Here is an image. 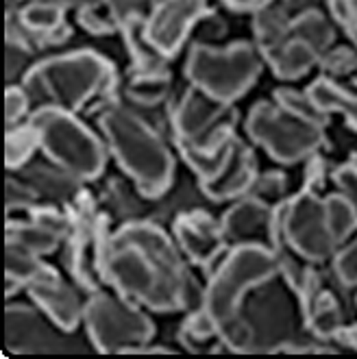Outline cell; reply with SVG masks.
<instances>
[{
  "mask_svg": "<svg viewBox=\"0 0 357 359\" xmlns=\"http://www.w3.org/2000/svg\"><path fill=\"white\" fill-rule=\"evenodd\" d=\"M98 274L120 297L153 311L203 307L205 290H198L181 248L151 222L118 229L98 259Z\"/></svg>",
  "mask_w": 357,
  "mask_h": 359,
  "instance_id": "cell-1",
  "label": "cell"
},
{
  "mask_svg": "<svg viewBox=\"0 0 357 359\" xmlns=\"http://www.w3.org/2000/svg\"><path fill=\"white\" fill-rule=\"evenodd\" d=\"M98 124L107 149L137 192L146 198L161 196L173 183L175 159L155 126L129 102L107 104L98 116Z\"/></svg>",
  "mask_w": 357,
  "mask_h": 359,
  "instance_id": "cell-2",
  "label": "cell"
},
{
  "mask_svg": "<svg viewBox=\"0 0 357 359\" xmlns=\"http://www.w3.org/2000/svg\"><path fill=\"white\" fill-rule=\"evenodd\" d=\"M112 63L94 50L55 55L29 68L22 79L33 109L57 107L76 114L86 104L114 88Z\"/></svg>",
  "mask_w": 357,
  "mask_h": 359,
  "instance_id": "cell-3",
  "label": "cell"
},
{
  "mask_svg": "<svg viewBox=\"0 0 357 359\" xmlns=\"http://www.w3.org/2000/svg\"><path fill=\"white\" fill-rule=\"evenodd\" d=\"M275 277H279L275 250L262 244H238L216 266L203 292V309L222 327L240 313L250 292Z\"/></svg>",
  "mask_w": 357,
  "mask_h": 359,
  "instance_id": "cell-4",
  "label": "cell"
},
{
  "mask_svg": "<svg viewBox=\"0 0 357 359\" xmlns=\"http://www.w3.org/2000/svg\"><path fill=\"white\" fill-rule=\"evenodd\" d=\"M29 122L37 129L39 149L46 159L79 181L96 179L107 159L105 142L83 124L76 114L57 107L33 109Z\"/></svg>",
  "mask_w": 357,
  "mask_h": 359,
  "instance_id": "cell-5",
  "label": "cell"
},
{
  "mask_svg": "<svg viewBox=\"0 0 357 359\" xmlns=\"http://www.w3.org/2000/svg\"><path fill=\"white\" fill-rule=\"evenodd\" d=\"M264 61L262 50L246 41L227 48L196 44L187 55L185 76L192 88L234 104V100L242 98L255 86Z\"/></svg>",
  "mask_w": 357,
  "mask_h": 359,
  "instance_id": "cell-6",
  "label": "cell"
},
{
  "mask_svg": "<svg viewBox=\"0 0 357 359\" xmlns=\"http://www.w3.org/2000/svg\"><path fill=\"white\" fill-rule=\"evenodd\" d=\"M83 325L100 353H140L155 335V325L142 305L118 292H96L83 309Z\"/></svg>",
  "mask_w": 357,
  "mask_h": 359,
  "instance_id": "cell-7",
  "label": "cell"
},
{
  "mask_svg": "<svg viewBox=\"0 0 357 359\" xmlns=\"http://www.w3.org/2000/svg\"><path fill=\"white\" fill-rule=\"evenodd\" d=\"M246 133L279 163L311 159L325 144L321 124L292 116L277 102H260L248 114Z\"/></svg>",
  "mask_w": 357,
  "mask_h": 359,
  "instance_id": "cell-8",
  "label": "cell"
},
{
  "mask_svg": "<svg viewBox=\"0 0 357 359\" xmlns=\"http://www.w3.org/2000/svg\"><path fill=\"white\" fill-rule=\"evenodd\" d=\"M236 120L238 114L229 102L190 86L175 109L173 131L179 149L214 151L236 135Z\"/></svg>",
  "mask_w": 357,
  "mask_h": 359,
  "instance_id": "cell-9",
  "label": "cell"
},
{
  "mask_svg": "<svg viewBox=\"0 0 357 359\" xmlns=\"http://www.w3.org/2000/svg\"><path fill=\"white\" fill-rule=\"evenodd\" d=\"M277 211L281 224V244H288L297 255L321 264L338 252L340 246L329 229L325 201L316 192L305 189L292 201L279 205Z\"/></svg>",
  "mask_w": 357,
  "mask_h": 359,
  "instance_id": "cell-10",
  "label": "cell"
},
{
  "mask_svg": "<svg viewBox=\"0 0 357 359\" xmlns=\"http://www.w3.org/2000/svg\"><path fill=\"white\" fill-rule=\"evenodd\" d=\"M205 15V0H157L142 31L161 57H175Z\"/></svg>",
  "mask_w": 357,
  "mask_h": 359,
  "instance_id": "cell-11",
  "label": "cell"
},
{
  "mask_svg": "<svg viewBox=\"0 0 357 359\" xmlns=\"http://www.w3.org/2000/svg\"><path fill=\"white\" fill-rule=\"evenodd\" d=\"M27 292L41 313L48 316V320L61 331L72 333L83 323L86 303H81L79 294L50 266H46L27 285Z\"/></svg>",
  "mask_w": 357,
  "mask_h": 359,
  "instance_id": "cell-12",
  "label": "cell"
},
{
  "mask_svg": "<svg viewBox=\"0 0 357 359\" xmlns=\"http://www.w3.org/2000/svg\"><path fill=\"white\" fill-rule=\"evenodd\" d=\"M220 224L227 244H262L272 248L275 242V207L255 196H242L227 211Z\"/></svg>",
  "mask_w": 357,
  "mask_h": 359,
  "instance_id": "cell-13",
  "label": "cell"
},
{
  "mask_svg": "<svg viewBox=\"0 0 357 359\" xmlns=\"http://www.w3.org/2000/svg\"><path fill=\"white\" fill-rule=\"evenodd\" d=\"M175 242L181 248L183 257L205 268L214 264L227 248L222 224L203 211H190V214L177 218Z\"/></svg>",
  "mask_w": 357,
  "mask_h": 359,
  "instance_id": "cell-14",
  "label": "cell"
},
{
  "mask_svg": "<svg viewBox=\"0 0 357 359\" xmlns=\"http://www.w3.org/2000/svg\"><path fill=\"white\" fill-rule=\"evenodd\" d=\"M248 311L250 316H240L248 325L250 337H253L250 348L279 346L285 340L283 331H292V307L277 290H266L262 297H257V301L253 299Z\"/></svg>",
  "mask_w": 357,
  "mask_h": 359,
  "instance_id": "cell-15",
  "label": "cell"
},
{
  "mask_svg": "<svg viewBox=\"0 0 357 359\" xmlns=\"http://www.w3.org/2000/svg\"><path fill=\"white\" fill-rule=\"evenodd\" d=\"M255 179H257V175H255L253 151H250L240 137H236L234 149H231L222 170L214 179L201 181V189L214 201L238 198V196H246L250 192Z\"/></svg>",
  "mask_w": 357,
  "mask_h": 359,
  "instance_id": "cell-16",
  "label": "cell"
},
{
  "mask_svg": "<svg viewBox=\"0 0 357 359\" xmlns=\"http://www.w3.org/2000/svg\"><path fill=\"white\" fill-rule=\"evenodd\" d=\"M264 59L270 63L272 72L285 81L301 79L303 74H307L314 66H316V63H321V55L314 50L307 41L294 37V35L283 39L277 48L266 53Z\"/></svg>",
  "mask_w": 357,
  "mask_h": 359,
  "instance_id": "cell-17",
  "label": "cell"
},
{
  "mask_svg": "<svg viewBox=\"0 0 357 359\" xmlns=\"http://www.w3.org/2000/svg\"><path fill=\"white\" fill-rule=\"evenodd\" d=\"M50 335L41 325L39 313L27 307L7 309V346L15 353H35L48 348Z\"/></svg>",
  "mask_w": 357,
  "mask_h": 359,
  "instance_id": "cell-18",
  "label": "cell"
},
{
  "mask_svg": "<svg viewBox=\"0 0 357 359\" xmlns=\"http://www.w3.org/2000/svg\"><path fill=\"white\" fill-rule=\"evenodd\" d=\"M290 25L292 15L285 0H264L262 5L255 7L253 31L262 55L277 48L283 39L290 37Z\"/></svg>",
  "mask_w": 357,
  "mask_h": 359,
  "instance_id": "cell-19",
  "label": "cell"
},
{
  "mask_svg": "<svg viewBox=\"0 0 357 359\" xmlns=\"http://www.w3.org/2000/svg\"><path fill=\"white\" fill-rule=\"evenodd\" d=\"M303 307V316H305V325L307 329L318 335V337H335L342 331V307L338 303V299L333 297L331 292H327L325 287H321L314 297L301 305Z\"/></svg>",
  "mask_w": 357,
  "mask_h": 359,
  "instance_id": "cell-20",
  "label": "cell"
},
{
  "mask_svg": "<svg viewBox=\"0 0 357 359\" xmlns=\"http://www.w3.org/2000/svg\"><path fill=\"white\" fill-rule=\"evenodd\" d=\"M307 94L325 114H340L351 129L357 131V92H351L342 88L340 83L323 76L311 83Z\"/></svg>",
  "mask_w": 357,
  "mask_h": 359,
  "instance_id": "cell-21",
  "label": "cell"
},
{
  "mask_svg": "<svg viewBox=\"0 0 357 359\" xmlns=\"http://www.w3.org/2000/svg\"><path fill=\"white\" fill-rule=\"evenodd\" d=\"M25 181L35 189L37 196H46L50 201H68L79 194V179L70 172L61 170L59 165H31L22 172Z\"/></svg>",
  "mask_w": 357,
  "mask_h": 359,
  "instance_id": "cell-22",
  "label": "cell"
},
{
  "mask_svg": "<svg viewBox=\"0 0 357 359\" xmlns=\"http://www.w3.org/2000/svg\"><path fill=\"white\" fill-rule=\"evenodd\" d=\"M64 15H66V7L50 3V0H29L27 5L20 7L15 18L41 44L50 33H55L59 27L66 25Z\"/></svg>",
  "mask_w": 357,
  "mask_h": 359,
  "instance_id": "cell-23",
  "label": "cell"
},
{
  "mask_svg": "<svg viewBox=\"0 0 357 359\" xmlns=\"http://www.w3.org/2000/svg\"><path fill=\"white\" fill-rule=\"evenodd\" d=\"M290 35L307 41V44L323 57L333 44L335 29L325 13H321L318 9H309V11L292 15Z\"/></svg>",
  "mask_w": 357,
  "mask_h": 359,
  "instance_id": "cell-24",
  "label": "cell"
},
{
  "mask_svg": "<svg viewBox=\"0 0 357 359\" xmlns=\"http://www.w3.org/2000/svg\"><path fill=\"white\" fill-rule=\"evenodd\" d=\"M170 94V74L159 72H133L127 86V102L135 107H157Z\"/></svg>",
  "mask_w": 357,
  "mask_h": 359,
  "instance_id": "cell-25",
  "label": "cell"
},
{
  "mask_svg": "<svg viewBox=\"0 0 357 359\" xmlns=\"http://www.w3.org/2000/svg\"><path fill=\"white\" fill-rule=\"evenodd\" d=\"M18 244L27 246L29 250L37 252V255H44V252H53L57 244L64 240V236L57 233L55 229L46 226L44 222H39L31 218L29 222H13L9 224V238Z\"/></svg>",
  "mask_w": 357,
  "mask_h": 359,
  "instance_id": "cell-26",
  "label": "cell"
},
{
  "mask_svg": "<svg viewBox=\"0 0 357 359\" xmlns=\"http://www.w3.org/2000/svg\"><path fill=\"white\" fill-rule=\"evenodd\" d=\"M41 255L29 250L27 246L7 240V281L11 285H29L37 274L46 268L41 264Z\"/></svg>",
  "mask_w": 357,
  "mask_h": 359,
  "instance_id": "cell-27",
  "label": "cell"
},
{
  "mask_svg": "<svg viewBox=\"0 0 357 359\" xmlns=\"http://www.w3.org/2000/svg\"><path fill=\"white\" fill-rule=\"evenodd\" d=\"M323 201H325L327 222H329L331 233L335 242H338V246H342L357 233V211L340 192L331 194Z\"/></svg>",
  "mask_w": 357,
  "mask_h": 359,
  "instance_id": "cell-28",
  "label": "cell"
},
{
  "mask_svg": "<svg viewBox=\"0 0 357 359\" xmlns=\"http://www.w3.org/2000/svg\"><path fill=\"white\" fill-rule=\"evenodd\" d=\"M37 149H39V135L31 122L11 126L7 133V168L20 170L25 163H29V159Z\"/></svg>",
  "mask_w": 357,
  "mask_h": 359,
  "instance_id": "cell-29",
  "label": "cell"
},
{
  "mask_svg": "<svg viewBox=\"0 0 357 359\" xmlns=\"http://www.w3.org/2000/svg\"><path fill=\"white\" fill-rule=\"evenodd\" d=\"M181 333H183L181 335L183 344L190 351H205L216 337H220V327L203 307H198L190 313V318L185 320Z\"/></svg>",
  "mask_w": 357,
  "mask_h": 359,
  "instance_id": "cell-30",
  "label": "cell"
},
{
  "mask_svg": "<svg viewBox=\"0 0 357 359\" xmlns=\"http://www.w3.org/2000/svg\"><path fill=\"white\" fill-rule=\"evenodd\" d=\"M275 102L279 104V107H283L285 111H290L292 116H297V118H303L307 122L321 124V126L327 124L329 114H325L318 104L311 100V96L307 92H297V90L281 88L275 94Z\"/></svg>",
  "mask_w": 357,
  "mask_h": 359,
  "instance_id": "cell-31",
  "label": "cell"
},
{
  "mask_svg": "<svg viewBox=\"0 0 357 359\" xmlns=\"http://www.w3.org/2000/svg\"><path fill=\"white\" fill-rule=\"evenodd\" d=\"M102 7L109 11L118 29L133 22H144L151 13V0H102Z\"/></svg>",
  "mask_w": 357,
  "mask_h": 359,
  "instance_id": "cell-32",
  "label": "cell"
},
{
  "mask_svg": "<svg viewBox=\"0 0 357 359\" xmlns=\"http://www.w3.org/2000/svg\"><path fill=\"white\" fill-rule=\"evenodd\" d=\"M333 272L346 287H357V236L342 244L333 255Z\"/></svg>",
  "mask_w": 357,
  "mask_h": 359,
  "instance_id": "cell-33",
  "label": "cell"
},
{
  "mask_svg": "<svg viewBox=\"0 0 357 359\" xmlns=\"http://www.w3.org/2000/svg\"><path fill=\"white\" fill-rule=\"evenodd\" d=\"M321 66L329 74L327 79L335 81V76L357 74V50L355 48H329L321 57Z\"/></svg>",
  "mask_w": 357,
  "mask_h": 359,
  "instance_id": "cell-34",
  "label": "cell"
},
{
  "mask_svg": "<svg viewBox=\"0 0 357 359\" xmlns=\"http://www.w3.org/2000/svg\"><path fill=\"white\" fill-rule=\"evenodd\" d=\"M76 18H79V25L92 35H109V33H114L118 29V25L114 22V18L109 15V11L105 15L98 13V0L76 9Z\"/></svg>",
  "mask_w": 357,
  "mask_h": 359,
  "instance_id": "cell-35",
  "label": "cell"
},
{
  "mask_svg": "<svg viewBox=\"0 0 357 359\" xmlns=\"http://www.w3.org/2000/svg\"><path fill=\"white\" fill-rule=\"evenodd\" d=\"M285 187H288V181L281 172H268L255 179L253 187H250V192L246 196H255L270 205V201L272 203L281 201V196L285 194Z\"/></svg>",
  "mask_w": 357,
  "mask_h": 359,
  "instance_id": "cell-36",
  "label": "cell"
},
{
  "mask_svg": "<svg viewBox=\"0 0 357 359\" xmlns=\"http://www.w3.org/2000/svg\"><path fill=\"white\" fill-rule=\"evenodd\" d=\"M31 107H33V102L25 88H15V86L9 88L5 94V118H7L9 129L11 126H18L27 116H31L33 111Z\"/></svg>",
  "mask_w": 357,
  "mask_h": 359,
  "instance_id": "cell-37",
  "label": "cell"
},
{
  "mask_svg": "<svg viewBox=\"0 0 357 359\" xmlns=\"http://www.w3.org/2000/svg\"><path fill=\"white\" fill-rule=\"evenodd\" d=\"M335 185H338L340 194L355 207L357 211V155H353V159L349 163H344L342 168L333 172Z\"/></svg>",
  "mask_w": 357,
  "mask_h": 359,
  "instance_id": "cell-38",
  "label": "cell"
},
{
  "mask_svg": "<svg viewBox=\"0 0 357 359\" xmlns=\"http://www.w3.org/2000/svg\"><path fill=\"white\" fill-rule=\"evenodd\" d=\"M333 18L344 27L349 37L357 44V0H329Z\"/></svg>",
  "mask_w": 357,
  "mask_h": 359,
  "instance_id": "cell-39",
  "label": "cell"
},
{
  "mask_svg": "<svg viewBox=\"0 0 357 359\" xmlns=\"http://www.w3.org/2000/svg\"><path fill=\"white\" fill-rule=\"evenodd\" d=\"M37 201L35 189L27 181L7 179V209H20V207H33Z\"/></svg>",
  "mask_w": 357,
  "mask_h": 359,
  "instance_id": "cell-40",
  "label": "cell"
},
{
  "mask_svg": "<svg viewBox=\"0 0 357 359\" xmlns=\"http://www.w3.org/2000/svg\"><path fill=\"white\" fill-rule=\"evenodd\" d=\"M340 337H344V342H346L349 346L357 348V325H353V327H349V329H344V327H342Z\"/></svg>",
  "mask_w": 357,
  "mask_h": 359,
  "instance_id": "cell-41",
  "label": "cell"
},
{
  "mask_svg": "<svg viewBox=\"0 0 357 359\" xmlns=\"http://www.w3.org/2000/svg\"><path fill=\"white\" fill-rule=\"evenodd\" d=\"M7 3H9V5H18V3H20V5H27L29 0H7Z\"/></svg>",
  "mask_w": 357,
  "mask_h": 359,
  "instance_id": "cell-42",
  "label": "cell"
},
{
  "mask_svg": "<svg viewBox=\"0 0 357 359\" xmlns=\"http://www.w3.org/2000/svg\"><path fill=\"white\" fill-rule=\"evenodd\" d=\"M255 3H257V5H262V3H264V0H255Z\"/></svg>",
  "mask_w": 357,
  "mask_h": 359,
  "instance_id": "cell-43",
  "label": "cell"
},
{
  "mask_svg": "<svg viewBox=\"0 0 357 359\" xmlns=\"http://www.w3.org/2000/svg\"><path fill=\"white\" fill-rule=\"evenodd\" d=\"M355 83H357V74H355Z\"/></svg>",
  "mask_w": 357,
  "mask_h": 359,
  "instance_id": "cell-44",
  "label": "cell"
}]
</instances>
